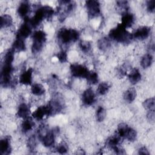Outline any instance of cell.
<instances>
[{
    "mask_svg": "<svg viewBox=\"0 0 155 155\" xmlns=\"http://www.w3.org/2000/svg\"><path fill=\"white\" fill-rule=\"evenodd\" d=\"M56 150L60 154H65L68 151L67 145L64 143H61L58 145Z\"/></svg>",
    "mask_w": 155,
    "mask_h": 155,
    "instance_id": "cell-35",
    "label": "cell"
},
{
    "mask_svg": "<svg viewBox=\"0 0 155 155\" xmlns=\"http://www.w3.org/2000/svg\"><path fill=\"white\" fill-rule=\"evenodd\" d=\"M136 97V91L134 88H130L125 91L124 94V99L128 102H132Z\"/></svg>",
    "mask_w": 155,
    "mask_h": 155,
    "instance_id": "cell-23",
    "label": "cell"
},
{
    "mask_svg": "<svg viewBox=\"0 0 155 155\" xmlns=\"http://www.w3.org/2000/svg\"><path fill=\"white\" fill-rule=\"evenodd\" d=\"M109 37L111 39L119 43H127L133 38L132 35L120 24L110 30Z\"/></svg>",
    "mask_w": 155,
    "mask_h": 155,
    "instance_id": "cell-2",
    "label": "cell"
},
{
    "mask_svg": "<svg viewBox=\"0 0 155 155\" xmlns=\"http://www.w3.org/2000/svg\"><path fill=\"white\" fill-rule=\"evenodd\" d=\"M54 14L53 8L49 5H44L39 7L35 12L31 18H28V21L31 27L38 26L44 19L50 18Z\"/></svg>",
    "mask_w": 155,
    "mask_h": 155,
    "instance_id": "cell-1",
    "label": "cell"
},
{
    "mask_svg": "<svg viewBox=\"0 0 155 155\" xmlns=\"http://www.w3.org/2000/svg\"><path fill=\"white\" fill-rule=\"evenodd\" d=\"M128 126L124 123L120 124L117 127V134L121 137L123 138L125 136V134L128 128Z\"/></svg>",
    "mask_w": 155,
    "mask_h": 155,
    "instance_id": "cell-32",
    "label": "cell"
},
{
    "mask_svg": "<svg viewBox=\"0 0 155 155\" xmlns=\"http://www.w3.org/2000/svg\"><path fill=\"white\" fill-rule=\"evenodd\" d=\"M33 69L30 68L24 71L19 76V82L25 85L31 84Z\"/></svg>",
    "mask_w": 155,
    "mask_h": 155,
    "instance_id": "cell-11",
    "label": "cell"
},
{
    "mask_svg": "<svg viewBox=\"0 0 155 155\" xmlns=\"http://www.w3.org/2000/svg\"><path fill=\"white\" fill-rule=\"evenodd\" d=\"M57 58L61 62H65L67 60V54L65 51H61L57 54Z\"/></svg>",
    "mask_w": 155,
    "mask_h": 155,
    "instance_id": "cell-36",
    "label": "cell"
},
{
    "mask_svg": "<svg viewBox=\"0 0 155 155\" xmlns=\"http://www.w3.org/2000/svg\"><path fill=\"white\" fill-rule=\"evenodd\" d=\"M96 101V96L93 90L91 88L86 89L82 93V101L86 106L93 105Z\"/></svg>",
    "mask_w": 155,
    "mask_h": 155,
    "instance_id": "cell-9",
    "label": "cell"
},
{
    "mask_svg": "<svg viewBox=\"0 0 155 155\" xmlns=\"http://www.w3.org/2000/svg\"><path fill=\"white\" fill-rule=\"evenodd\" d=\"M50 115H51V113L47 105L38 107L32 113V117L37 120H42L45 116Z\"/></svg>",
    "mask_w": 155,
    "mask_h": 155,
    "instance_id": "cell-8",
    "label": "cell"
},
{
    "mask_svg": "<svg viewBox=\"0 0 155 155\" xmlns=\"http://www.w3.org/2000/svg\"><path fill=\"white\" fill-rule=\"evenodd\" d=\"M117 7L118 9L122 12V15L127 13L128 7V2L126 1H119L116 2Z\"/></svg>",
    "mask_w": 155,
    "mask_h": 155,
    "instance_id": "cell-31",
    "label": "cell"
},
{
    "mask_svg": "<svg viewBox=\"0 0 155 155\" xmlns=\"http://www.w3.org/2000/svg\"><path fill=\"white\" fill-rule=\"evenodd\" d=\"M24 19V22L20 26L16 33V38L22 39L28 38L31 33V26L28 21V18Z\"/></svg>",
    "mask_w": 155,
    "mask_h": 155,
    "instance_id": "cell-7",
    "label": "cell"
},
{
    "mask_svg": "<svg viewBox=\"0 0 155 155\" xmlns=\"http://www.w3.org/2000/svg\"><path fill=\"white\" fill-rule=\"evenodd\" d=\"M121 139L122 138L117 134L113 135L107 139V145L110 148L113 149L114 148L118 147L121 141Z\"/></svg>",
    "mask_w": 155,
    "mask_h": 155,
    "instance_id": "cell-20",
    "label": "cell"
},
{
    "mask_svg": "<svg viewBox=\"0 0 155 155\" xmlns=\"http://www.w3.org/2000/svg\"><path fill=\"white\" fill-rule=\"evenodd\" d=\"M110 46V40L107 38H102L97 42V47L102 50H107Z\"/></svg>",
    "mask_w": 155,
    "mask_h": 155,
    "instance_id": "cell-26",
    "label": "cell"
},
{
    "mask_svg": "<svg viewBox=\"0 0 155 155\" xmlns=\"http://www.w3.org/2000/svg\"><path fill=\"white\" fill-rule=\"evenodd\" d=\"M85 6L89 16L92 18L98 16L101 13V5L99 2L97 1H86Z\"/></svg>",
    "mask_w": 155,
    "mask_h": 155,
    "instance_id": "cell-6",
    "label": "cell"
},
{
    "mask_svg": "<svg viewBox=\"0 0 155 155\" xmlns=\"http://www.w3.org/2000/svg\"><path fill=\"white\" fill-rule=\"evenodd\" d=\"M42 144L45 147H50L53 145L55 140V136L53 131H47V132L41 139Z\"/></svg>",
    "mask_w": 155,
    "mask_h": 155,
    "instance_id": "cell-12",
    "label": "cell"
},
{
    "mask_svg": "<svg viewBox=\"0 0 155 155\" xmlns=\"http://www.w3.org/2000/svg\"><path fill=\"white\" fill-rule=\"evenodd\" d=\"M147 118L149 120L154 122V110H151L148 111V113L147 114Z\"/></svg>",
    "mask_w": 155,
    "mask_h": 155,
    "instance_id": "cell-38",
    "label": "cell"
},
{
    "mask_svg": "<svg viewBox=\"0 0 155 155\" xmlns=\"http://www.w3.org/2000/svg\"><path fill=\"white\" fill-rule=\"evenodd\" d=\"M79 47L83 52L88 53L91 49V44L88 41H83L80 42Z\"/></svg>",
    "mask_w": 155,
    "mask_h": 155,
    "instance_id": "cell-34",
    "label": "cell"
},
{
    "mask_svg": "<svg viewBox=\"0 0 155 155\" xmlns=\"http://www.w3.org/2000/svg\"><path fill=\"white\" fill-rule=\"evenodd\" d=\"M154 8H155V1L151 0V1H147V10L149 12L151 13L154 11Z\"/></svg>",
    "mask_w": 155,
    "mask_h": 155,
    "instance_id": "cell-37",
    "label": "cell"
},
{
    "mask_svg": "<svg viewBox=\"0 0 155 155\" xmlns=\"http://www.w3.org/2000/svg\"><path fill=\"white\" fill-rule=\"evenodd\" d=\"M13 24V19L8 14H4L1 16V28L10 27Z\"/></svg>",
    "mask_w": 155,
    "mask_h": 155,
    "instance_id": "cell-22",
    "label": "cell"
},
{
    "mask_svg": "<svg viewBox=\"0 0 155 155\" xmlns=\"http://www.w3.org/2000/svg\"><path fill=\"white\" fill-rule=\"evenodd\" d=\"M27 145L31 151L35 150L36 147V139L35 135H32L29 137L27 141Z\"/></svg>",
    "mask_w": 155,
    "mask_h": 155,
    "instance_id": "cell-33",
    "label": "cell"
},
{
    "mask_svg": "<svg viewBox=\"0 0 155 155\" xmlns=\"http://www.w3.org/2000/svg\"><path fill=\"white\" fill-rule=\"evenodd\" d=\"M12 150L10 139L8 137H5L0 141V153L2 155L8 154Z\"/></svg>",
    "mask_w": 155,
    "mask_h": 155,
    "instance_id": "cell-13",
    "label": "cell"
},
{
    "mask_svg": "<svg viewBox=\"0 0 155 155\" xmlns=\"http://www.w3.org/2000/svg\"><path fill=\"white\" fill-rule=\"evenodd\" d=\"M153 56L151 54H145L141 59L140 65L143 68H148L151 66L153 62Z\"/></svg>",
    "mask_w": 155,
    "mask_h": 155,
    "instance_id": "cell-24",
    "label": "cell"
},
{
    "mask_svg": "<svg viewBox=\"0 0 155 155\" xmlns=\"http://www.w3.org/2000/svg\"><path fill=\"white\" fill-rule=\"evenodd\" d=\"M143 107L145 109L148 110V111L154 110V98L150 97L147 99L143 103Z\"/></svg>",
    "mask_w": 155,
    "mask_h": 155,
    "instance_id": "cell-29",
    "label": "cell"
},
{
    "mask_svg": "<svg viewBox=\"0 0 155 155\" xmlns=\"http://www.w3.org/2000/svg\"><path fill=\"white\" fill-rule=\"evenodd\" d=\"M35 123L31 118L27 117L24 119L21 124V130L24 133H27L32 130Z\"/></svg>",
    "mask_w": 155,
    "mask_h": 155,
    "instance_id": "cell-19",
    "label": "cell"
},
{
    "mask_svg": "<svg viewBox=\"0 0 155 155\" xmlns=\"http://www.w3.org/2000/svg\"><path fill=\"white\" fill-rule=\"evenodd\" d=\"M33 42L31 50L33 53H37L41 51L44 43L46 41L47 36L45 33L42 30H37L33 34Z\"/></svg>",
    "mask_w": 155,
    "mask_h": 155,
    "instance_id": "cell-4",
    "label": "cell"
},
{
    "mask_svg": "<svg viewBox=\"0 0 155 155\" xmlns=\"http://www.w3.org/2000/svg\"><path fill=\"white\" fill-rule=\"evenodd\" d=\"M18 13L21 18H27V16L30 11V4L27 1L22 2L18 6Z\"/></svg>",
    "mask_w": 155,
    "mask_h": 155,
    "instance_id": "cell-15",
    "label": "cell"
},
{
    "mask_svg": "<svg viewBox=\"0 0 155 155\" xmlns=\"http://www.w3.org/2000/svg\"><path fill=\"white\" fill-rule=\"evenodd\" d=\"M130 82L133 84H136L141 79V74L137 68H133L128 75Z\"/></svg>",
    "mask_w": 155,
    "mask_h": 155,
    "instance_id": "cell-17",
    "label": "cell"
},
{
    "mask_svg": "<svg viewBox=\"0 0 155 155\" xmlns=\"http://www.w3.org/2000/svg\"><path fill=\"white\" fill-rule=\"evenodd\" d=\"M138 153L139 154H149V152L148 150H147V148L145 147H140L139 150H138Z\"/></svg>",
    "mask_w": 155,
    "mask_h": 155,
    "instance_id": "cell-39",
    "label": "cell"
},
{
    "mask_svg": "<svg viewBox=\"0 0 155 155\" xmlns=\"http://www.w3.org/2000/svg\"><path fill=\"white\" fill-rule=\"evenodd\" d=\"M136 137H137L136 131L134 129H133V128L129 127L125 134L124 138H125L128 141L133 142L136 140Z\"/></svg>",
    "mask_w": 155,
    "mask_h": 155,
    "instance_id": "cell-25",
    "label": "cell"
},
{
    "mask_svg": "<svg viewBox=\"0 0 155 155\" xmlns=\"http://www.w3.org/2000/svg\"><path fill=\"white\" fill-rule=\"evenodd\" d=\"M88 82L90 84H95L98 82V75L95 71H90L88 75L86 78Z\"/></svg>",
    "mask_w": 155,
    "mask_h": 155,
    "instance_id": "cell-28",
    "label": "cell"
},
{
    "mask_svg": "<svg viewBox=\"0 0 155 155\" xmlns=\"http://www.w3.org/2000/svg\"><path fill=\"white\" fill-rule=\"evenodd\" d=\"M106 112L105 109L102 107H98L96 111V119L98 122H102L105 118Z\"/></svg>",
    "mask_w": 155,
    "mask_h": 155,
    "instance_id": "cell-30",
    "label": "cell"
},
{
    "mask_svg": "<svg viewBox=\"0 0 155 155\" xmlns=\"http://www.w3.org/2000/svg\"><path fill=\"white\" fill-rule=\"evenodd\" d=\"M30 114V108L25 103L21 104L18 108L17 115L19 117L25 119L28 117Z\"/></svg>",
    "mask_w": 155,
    "mask_h": 155,
    "instance_id": "cell-16",
    "label": "cell"
},
{
    "mask_svg": "<svg viewBox=\"0 0 155 155\" xmlns=\"http://www.w3.org/2000/svg\"><path fill=\"white\" fill-rule=\"evenodd\" d=\"M150 30V28L147 26L140 27L138 28L132 35L133 38L139 40L145 39L149 36Z\"/></svg>",
    "mask_w": 155,
    "mask_h": 155,
    "instance_id": "cell-10",
    "label": "cell"
},
{
    "mask_svg": "<svg viewBox=\"0 0 155 155\" xmlns=\"http://www.w3.org/2000/svg\"><path fill=\"white\" fill-rule=\"evenodd\" d=\"M110 85L107 82H102L99 84L97 89V92L101 95L105 94L109 90Z\"/></svg>",
    "mask_w": 155,
    "mask_h": 155,
    "instance_id": "cell-27",
    "label": "cell"
},
{
    "mask_svg": "<svg viewBox=\"0 0 155 155\" xmlns=\"http://www.w3.org/2000/svg\"><path fill=\"white\" fill-rule=\"evenodd\" d=\"M134 22V16L130 13H125L122 15L120 24L125 28H128L133 25Z\"/></svg>",
    "mask_w": 155,
    "mask_h": 155,
    "instance_id": "cell-14",
    "label": "cell"
},
{
    "mask_svg": "<svg viewBox=\"0 0 155 155\" xmlns=\"http://www.w3.org/2000/svg\"><path fill=\"white\" fill-rule=\"evenodd\" d=\"M70 71L72 76L75 78H86L90 71L84 65L74 64L70 66Z\"/></svg>",
    "mask_w": 155,
    "mask_h": 155,
    "instance_id": "cell-5",
    "label": "cell"
},
{
    "mask_svg": "<svg viewBox=\"0 0 155 155\" xmlns=\"http://www.w3.org/2000/svg\"><path fill=\"white\" fill-rule=\"evenodd\" d=\"M45 88L44 87L39 84V83H35L31 85V92L33 94L38 96H42L45 93Z\"/></svg>",
    "mask_w": 155,
    "mask_h": 155,
    "instance_id": "cell-21",
    "label": "cell"
},
{
    "mask_svg": "<svg viewBox=\"0 0 155 155\" xmlns=\"http://www.w3.org/2000/svg\"><path fill=\"white\" fill-rule=\"evenodd\" d=\"M58 38L62 44H67L76 41L79 38V33L75 29L64 28L58 31Z\"/></svg>",
    "mask_w": 155,
    "mask_h": 155,
    "instance_id": "cell-3",
    "label": "cell"
},
{
    "mask_svg": "<svg viewBox=\"0 0 155 155\" xmlns=\"http://www.w3.org/2000/svg\"><path fill=\"white\" fill-rule=\"evenodd\" d=\"M12 48L15 50V51H24L26 48V45L25 44L24 39L16 38L13 43Z\"/></svg>",
    "mask_w": 155,
    "mask_h": 155,
    "instance_id": "cell-18",
    "label": "cell"
}]
</instances>
